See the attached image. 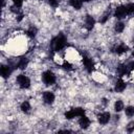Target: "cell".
Returning <instances> with one entry per match:
<instances>
[{
  "instance_id": "d6986e66",
  "label": "cell",
  "mask_w": 134,
  "mask_h": 134,
  "mask_svg": "<svg viewBox=\"0 0 134 134\" xmlns=\"http://www.w3.org/2000/svg\"><path fill=\"white\" fill-rule=\"evenodd\" d=\"M113 108H114V111H115L116 113H119V112H121V111L125 109V103H124L121 99H116V100L114 102Z\"/></svg>"
},
{
  "instance_id": "52a82bcc",
  "label": "cell",
  "mask_w": 134,
  "mask_h": 134,
  "mask_svg": "<svg viewBox=\"0 0 134 134\" xmlns=\"http://www.w3.org/2000/svg\"><path fill=\"white\" fill-rule=\"evenodd\" d=\"M95 24H96V20L93 17V15L91 14L85 15L84 20H83V25L87 31H92V29L95 27Z\"/></svg>"
},
{
  "instance_id": "ba28073f",
  "label": "cell",
  "mask_w": 134,
  "mask_h": 134,
  "mask_svg": "<svg viewBox=\"0 0 134 134\" xmlns=\"http://www.w3.org/2000/svg\"><path fill=\"white\" fill-rule=\"evenodd\" d=\"M96 119H97V122L102 126H106L109 124V121L111 120V113L109 111H102V112H98L96 114Z\"/></svg>"
},
{
  "instance_id": "2e32d148",
  "label": "cell",
  "mask_w": 134,
  "mask_h": 134,
  "mask_svg": "<svg viewBox=\"0 0 134 134\" xmlns=\"http://www.w3.org/2000/svg\"><path fill=\"white\" fill-rule=\"evenodd\" d=\"M25 36L29 39H36L38 36V28L35 25H28L27 29L25 30Z\"/></svg>"
},
{
  "instance_id": "cb8c5ba5",
  "label": "cell",
  "mask_w": 134,
  "mask_h": 134,
  "mask_svg": "<svg viewBox=\"0 0 134 134\" xmlns=\"http://www.w3.org/2000/svg\"><path fill=\"white\" fill-rule=\"evenodd\" d=\"M126 131H127L128 133H133V132H134V120H132V121H130V122L127 124V126H126Z\"/></svg>"
},
{
  "instance_id": "7402d4cb",
  "label": "cell",
  "mask_w": 134,
  "mask_h": 134,
  "mask_svg": "<svg viewBox=\"0 0 134 134\" xmlns=\"http://www.w3.org/2000/svg\"><path fill=\"white\" fill-rule=\"evenodd\" d=\"M127 12H128V17L129 16H134V2H129L126 4Z\"/></svg>"
},
{
  "instance_id": "484cf974",
  "label": "cell",
  "mask_w": 134,
  "mask_h": 134,
  "mask_svg": "<svg viewBox=\"0 0 134 134\" xmlns=\"http://www.w3.org/2000/svg\"><path fill=\"white\" fill-rule=\"evenodd\" d=\"M131 57H132V58H134V45H133L132 50H131Z\"/></svg>"
},
{
  "instance_id": "d4e9b609",
  "label": "cell",
  "mask_w": 134,
  "mask_h": 134,
  "mask_svg": "<svg viewBox=\"0 0 134 134\" xmlns=\"http://www.w3.org/2000/svg\"><path fill=\"white\" fill-rule=\"evenodd\" d=\"M127 66H128L129 71H130V72H133V71H134V60L130 61V62L127 64Z\"/></svg>"
},
{
  "instance_id": "7a4b0ae2",
  "label": "cell",
  "mask_w": 134,
  "mask_h": 134,
  "mask_svg": "<svg viewBox=\"0 0 134 134\" xmlns=\"http://www.w3.org/2000/svg\"><path fill=\"white\" fill-rule=\"evenodd\" d=\"M15 82H16L17 86L19 87V89H21V90H27L31 86V79L28 75H26L25 73L17 74Z\"/></svg>"
},
{
  "instance_id": "6da1fadb",
  "label": "cell",
  "mask_w": 134,
  "mask_h": 134,
  "mask_svg": "<svg viewBox=\"0 0 134 134\" xmlns=\"http://www.w3.org/2000/svg\"><path fill=\"white\" fill-rule=\"evenodd\" d=\"M51 48L54 52H61L67 45V38L64 34H59L57 35L50 42Z\"/></svg>"
},
{
  "instance_id": "9c48e42d",
  "label": "cell",
  "mask_w": 134,
  "mask_h": 134,
  "mask_svg": "<svg viewBox=\"0 0 134 134\" xmlns=\"http://www.w3.org/2000/svg\"><path fill=\"white\" fill-rule=\"evenodd\" d=\"M42 99L45 105H52L55 100V94L51 90H46L42 92Z\"/></svg>"
},
{
  "instance_id": "277c9868",
  "label": "cell",
  "mask_w": 134,
  "mask_h": 134,
  "mask_svg": "<svg viewBox=\"0 0 134 134\" xmlns=\"http://www.w3.org/2000/svg\"><path fill=\"white\" fill-rule=\"evenodd\" d=\"M129 45L126 44V42H118V43H114L111 47V52H113L116 55H121L125 54L129 51Z\"/></svg>"
},
{
  "instance_id": "603a6c76",
  "label": "cell",
  "mask_w": 134,
  "mask_h": 134,
  "mask_svg": "<svg viewBox=\"0 0 134 134\" xmlns=\"http://www.w3.org/2000/svg\"><path fill=\"white\" fill-rule=\"evenodd\" d=\"M12 2H13V6H15L19 9H21L24 4V0H12Z\"/></svg>"
},
{
  "instance_id": "30bf717a",
  "label": "cell",
  "mask_w": 134,
  "mask_h": 134,
  "mask_svg": "<svg viewBox=\"0 0 134 134\" xmlns=\"http://www.w3.org/2000/svg\"><path fill=\"white\" fill-rule=\"evenodd\" d=\"M13 66L10 65V64H8V63H6V64H2L1 65V68H0V73H1V76H2V79L3 80H8V77L12 75V73H13Z\"/></svg>"
},
{
  "instance_id": "4316f807",
  "label": "cell",
  "mask_w": 134,
  "mask_h": 134,
  "mask_svg": "<svg viewBox=\"0 0 134 134\" xmlns=\"http://www.w3.org/2000/svg\"><path fill=\"white\" fill-rule=\"evenodd\" d=\"M84 3H90V2H92V0H82Z\"/></svg>"
},
{
  "instance_id": "3957f363",
  "label": "cell",
  "mask_w": 134,
  "mask_h": 134,
  "mask_svg": "<svg viewBox=\"0 0 134 134\" xmlns=\"http://www.w3.org/2000/svg\"><path fill=\"white\" fill-rule=\"evenodd\" d=\"M41 80H42V82H43V84L45 86L50 87V86H53L57 83V75L52 70L47 69V70L42 72Z\"/></svg>"
},
{
  "instance_id": "8992f818",
  "label": "cell",
  "mask_w": 134,
  "mask_h": 134,
  "mask_svg": "<svg viewBox=\"0 0 134 134\" xmlns=\"http://www.w3.org/2000/svg\"><path fill=\"white\" fill-rule=\"evenodd\" d=\"M113 17L116 20H124L128 17V12L126 4H118L113 9Z\"/></svg>"
},
{
  "instance_id": "ac0fdd59",
  "label": "cell",
  "mask_w": 134,
  "mask_h": 134,
  "mask_svg": "<svg viewBox=\"0 0 134 134\" xmlns=\"http://www.w3.org/2000/svg\"><path fill=\"white\" fill-rule=\"evenodd\" d=\"M68 4L70 7H72L74 10L79 12L83 8V5H84V2L82 0H68Z\"/></svg>"
},
{
  "instance_id": "44dd1931",
  "label": "cell",
  "mask_w": 134,
  "mask_h": 134,
  "mask_svg": "<svg viewBox=\"0 0 134 134\" xmlns=\"http://www.w3.org/2000/svg\"><path fill=\"white\" fill-rule=\"evenodd\" d=\"M61 3H62V0H47V4L51 8H59Z\"/></svg>"
},
{
  "instance_id": "7c38bea8",
  "label": "cell",
  "mask_w": 134,
  "mask_h": 134,
  "mask_svg": "<svg viewBox=\"0 0 134 134\" xmlns=\"http://www.w3.org/2000/svg\"><path fill=\"white\" fill-rule=\"evenodd\" d=\"M29 65V59L26 57H22L19 58L16 62H15V68L19 69V70H25Z\"/></svg>"
},
{
  "instance_id": "5b68a950",
  "label": "cell",
  "mask_w": 134,
  "mask_h": 134,
  "mask_svg": "<svg viewBox=\"0 0 134 134\" xmlns=\"http://www.w3.org/2000/svg\"><path fill=\"white\" fill-rule=\"evenodd\" d=\"M81 62H82V64H83L84 69H85L88 73H93V72H94L95 64H94V61L92 60L91 57H89V55H87V54H83V55H82V59H81Z\"/></svg>"
},
{
  "instance_id": "8fae6325",
  "label": "cell",
  "mask_w": 134,
  "mask_h": 134,
  "mask_svg": "<svg viewBox=\"0 0 134 134\" xmlns=\"http://www.w3.org/2000/svg\"><path fill=\"white\" fill-rule=\"evenodd\" d=\"M127 88V82L122 79V77H118L115 83H114V86H113V90L114 92L116 93H122Z\"/></svg>"
},
{
  "instance_id": "ffe728a7",
  "label": "cell",
  "mask_w": 134,
  "mask_h": 134,
  "mask_svg": "<svg viewBox=\"0 0 134 134\" xmlns=\"http://www.w3.org/2000/svg\"><path fill=\"white\" fill-rule=\"evenodd\" d=\"M125 115L129 118L134 116V106L133 105H129L125 108Z\"/></svg>"
},
{
  "instance_id": "4fadbf2b",
  "label": "cell",
  "mask_w": 134,
  "mask_h": 134,
  "mask_svg": "<svg viewBox=\"0 0 134 134\" xmlns=\"http://www.w3.org/2000/svg\"><path fill=\"white\" fill-rule=\"evenodd\" d=\"M131 72L129 71L127 64H125V63L117 64V66H116V74L118 75V77H124V76H126V75H128Z\"/></svg>"
},
{
  "instance_id": "5bb4252c",
  "label": "cell",
  "mask_w": 134,
  "mask_h": 134,
  "mask_svg": "<svg viewBox=\"0 0 134 134\" xmlns=\"http://www.w3.org/2000/svg\"><path fill=\"white\" fill-rule=\"evenodd\" d=\"M77 125H79V127H80L81 129L87 130V129L91 126V119L85 114V115L79 117V119H77Z\"/></svg>"
},
{
  "instance_id": "e0dca14e",
  "label": "cell",
  "mask_w": 134,
  "mask_h": 134,
  "mask_svg": "<svg viewBox=\"0 0 134 134\" xmlns=\"http://www.w3.org/2000/svg\"><path fill=\"white\" fill-rule=\"evenodd\" d=\"M31 110H32V107L28 100H23L20 104V111L23 114H29L31 112Z\"/></svg>"
},
{
  "instance_id": "9a60e30c",
  "label": "cell",
  "mask_w": 134,
  "mask_h": 134,
  "mask_svg": "<svg viewBox=\"0 0 134 134\" xmlns=\"http://www.w3.org/2000/svg\"><path fill=\"white\" fill-rule=\"evenodd\" d=\"M126 29V23L122 20H117L116 22H114L113 24V31L117 35H120L125 31Z\"/></svg>"
}]
</instances>
